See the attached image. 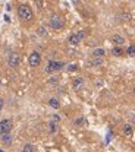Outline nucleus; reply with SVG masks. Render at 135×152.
I'll use <instances>...</instances> for the list:
<instances>
[{"instance_id": "obj_4", "label": "nucleus", "mask_w": 135, "mask_h": 152, "mask_svg": "<svg viewBox=\"0 0 135 152\" xmlns=\"http://www.w3.org/2000/svg\"><path fill=\"white\" fill-rule=\"evenodd\" d=\"M85 37H87V31H85V29H79L78 32H75V34H72V35L69 37V44L77 45V44H79Z\"/></svg>"}, {"instance_id": "obj_26", "label": "nucleus", "mask_w": 135, "mask_h": 152, "mask_svg": "<svg viewBox=\"0 0 135 152\" xmlns=\"http://www.w3.org/2000/svg\"><path fill=\"white\" fill-rule=\"evenodd\" d=\"M0 85H1V80H0Z\"/></svg>"}, {"instance_id": "obj_3", "label": "nucleus", "mask_w": 135, "mask_h": 152, "mask_svg": "<svg viewBox=\"0 0 135 152\" xmlns=\"http://www.w3.org/2000/svg\"><path fill=\"white\" fill-rule=\"evenodd\" d=\"M65 67V63L60 62V60H50L45 66L44 72L45 73H54V72H59Z\"/></svg>"}, {"instance_id": "obj_23", "label": "nucleus", "mask_w": 135, "mask_h": 152, "mask_svg": "<svg viewBox=\"0 0 135 152\" xmlns=\"http://www.w3.org/2000/svg\"><path fill=\"white\" fill-rule=\"evenodd\" d=\"M1 108H3V100L0 98V110H1Z\"/></svg>"}, {"instance_id": "obj_22", "label": "nucleus", "mask_w": 135, "mask_h": 152, "mask_svg": "<svg viewBox=\"0 0 135 152\" xmlns=\"http://www.w3.org/2000/svg\"><path fill=\"white\" fill-rule=\"evenodd\" d=\"M38 35H41V37H45V35H47L44 28H38Z\"/></svg>"}, {"instance_id": "obj_7", "label": "nucleus", "mask_w": 135, "mask_h": 152, "mask_svg": "<svg viewBox=\"0 0 135 152\" xmlns=\"http://www.w3.org/2000/svg\"><path fill=\"white\" fill-rule=\"evenodd\" d=\"M12 130V120L10 118H4L0 121V135L9 133Z\"/></svg>"}, {"instance_id": "obj_25", "label": "nucleus", "mask_w": 135, "mask_h": 152, "mask_svg": "<svg viewBox=\"0 0 135 152\" xmlns=\"http://www.w3.org/2000/svg\"><path fill=\"white\" fill-rule=\"evenodd\" d=\"M134 95H135V86H134Z\"/></svg>"}, {"instance_id": "obj_16", "label": "nucleus", "mask_w": 135, "mask_h": 152, "mask_svg": "<svg viewBox=\"0 0 135 152\" xmlns=\"http://www.w3.org/2000/svg\"><path fill=\"white\" fill-rule=\"evenodd\" d=\"M21 152H35V146L31 145V143H27V145H24V148H22Z\"/></svg>"}, {"instance_id": "obj_1", "label": "nucleus", "mask_w": 135, "mask_h": 152, "mask_svg": "<svg viewBox=\"0 0 135 152\" xmlns=\"http://www.w3.org/2000/svg\"><path fill=\"white\" fill-rule=\"evenodd\" d=\"M18 16H19L21 21L30 22L34 18V12H32L31 6H28V4H19V7H18Z\"/></svg>"}, {"instance_id": "obj_9", "label": "nucleus", "mask_w": 135, "mask_h": 152, "mask_svg": "<svg viewBox=\"0 0 135 152\" xmlns=\"http://www.w3.org/2000/svg\"><path fill=\"white\" fill-rule=\"evenodd\" d=\"M72 86H74V89H81L82 86H84V79L82 77H75L74 79V82H72Z\"/></svg>"}, {"instance_id": "obj_13", "label": "nucleus", "mask_w": 135, "mask_h": 152, "mask_svg": "<svg viewBox=\"0 0 135 152\" xmlns=\"http://www.w3.org/2000/svg\"><path fill=\"white\" fill-rule=\"evenodd\" d=\"M119 19L123 21V22H129V21L132 19V15H131L129 12H122V13L119 15Z\"/></svg>"}, {"instance_id": "obj_17", "label": "nucleus", "mask_w": 135, "mask_h": 152, "mask_svg": "<svg viewBox=\"0 0 135 152\" xmlns=\"http://www.w3.org/2000/svg\"><path fill=\"white\" fill-rule=\"evenodd\" d=\"M125 53H126L129 57H134L135 56V44H131V45L126 48V51H125Z\"/></svg>"}, {"instance_id": "obj_11", "label": "nucleus", "mask_w": 135, "mask_h": 152, "mask_svg": "<svg viewBox=\"0 0 135 152\" xmlns=\"http://www.w3.org/2000/svg\"><path fill=\"white\" fill-rule=\"evenodd\" d=\"M56 124H57V123L53 121V120L47 123V129H48V133H50V135H54V133L57 132V126H56Z\"/></svg>"}, {"instance_id": "obj_14", "label": "nucleus", "mask_w": 135, "mask_h": 152, "mask_svg": "<svg viewBox=\"0 0 135 152\" xmlns=\"http://www.w3.org/2000/svg\"><path fill=\"white\" fill-rule=\"evenodd\" d=\"M48 105H50L51 108H56V110H57V108L60 107V103H59L57 98H50V100H48Z\"/></svg>"}, {"instance_id": "obj_12", "label": "nucleus", "mask_w": 135, "mask_h": 152, "mask_svg": "<svg viewBox=\"0 0 135 152\" xmlns=\"http://www.w3.org/2000/svg\"><path fill=\"white\" fill-rule=\"evenodd\" d=\"M104 56H106L104 48H94L92 50V57H104Z\"/></svg>"}, {"instance_id": "obj_5", "label": "nucleus", "mask_w": 135, "mask_h": 152, "mask_svg": "<svg viewBox=\"0 0 135 152\" xmlns=\"http://www.w3.org/2000/svg\"><path fill=\"white\" fill-rule=\"evenodd\" d=\"M28 65L31 67H38L41 65V54L38 51H32L30 56H28Z\"/></svg>"}, {"instance_id": "obj_15", "label": "nucleus", "mask_w": 135, "mask_h": 152, "mask_svg": "<svg viewBox=\"0 0 135 152\" xmlns=\"http://www.w3.org/2000/svg\"><path fill=\"white\" fill-rule=\"evenodd\" d=\"M90 65L91 66H101L103 65V57H92Z\"/></svg>"}, {"instance_id": "obj_18", "label": "nucleus", "mask_w": 135, "mask_h": 152, "mask_svg": "<svg viewBox=\"0 0 135 152\" xmlns=\"http://www.w3.org/2000/svg\"><path fill=\"white\" fill-rule=\"evenodd\" d=\"M123 135H126V136H131V135H132V127H131V124H125V126H123Z\"/></svg>"}, {"instance_id": "obj_2", "label": "nucleus", "mask_w": 135, "mask_h": 152, "mask_svg": "<svg viewBox=\"0 0 135 152\" xmlns=\"http://www.w3.org/2000/svg\"><path fill=\"white\" fill-rule=\"evenodd\" d=\"M48 25H50L51 29L60 31V29H63V27H65V21H63V18L59 16V15H51V16H50V21H48Z\"/></svg>"}, {"instance_id": "obj_21", "label": "nucleus", "mask_w": 135, "mask_h": 152, "mask_svg": "<svg viewBox=\"0 0 135 152\" xmlns=\"http://www.w3.org/2000/svg\"><path fill=\"white\" fill-rule=\"evenodd\" d=\"M75 70H78V66H77V65H69V66H68V72H75Z\"/></svg>"}, {"instance_id": "obj_10", "label": "nucleus", "mask_w": 135, "mask_h": 152, "mask_svg": "<svg viewBox=\"0 0 135 152\" xmlns=\"http://www.w3.org/2000/svg\"><path fill=\"white\" fill-rule=\"evenodd\" d=\"M123 53H125V51H123L122 45H115V47L112 48V54H113L115 57H121Z\"/></svg>"}, {"instance_id": "obj_6", "label": "nucleus", "mask_w": 135, "mask_h": 152, "mask_svg": "<svg viewBox=\"0 0 135 152\" xmlns=\"http://www.w3.org/2000/svg\"><path fill=\"white\" fill-rule=\"evenodd\" d=\"M7 65H9V67L16 69L21 65V56L18 53H10L9 57H7Z\"/></svg>"}, {"instance_id": "obj_19", "label": "nucleus", "mask_w": 135, "mask_h": 152, "mask_svg": "<svg viewBox=\"0 0 135 152\" xmlns=\"http://www.w3.org/2000/svg\"><path fill=\"white\" fill-rule=\"evenodd\" d=\"M74 123H75L77 126H84V124L87 123V118H85V117H78Z\"/></svg>"}, {"instance_id": "obj_20", "label": "nucleus", "mask_w": 135, "mask_h": 152, "mask_svg": "<svg viewBox=\"0 0 135 152\" xmlns=\"http://www.w3.org/2000/svg\"><path fill=\"white\" fill-rule=\"evenodd\" d=\"M10 141H12L10 135H9V133H4V135H3V142H4V143H10Z\"/></svg>"}, {"instance_id": "obj_24", "label": "nucleus", "mask_w": 135, "mask_h": 152, "mask_svg": "<svg viewBox=\"0 0 135 152\" xmlns=\"http://www.w3.org/2000/svg\"><path fill=\"white\" fill-rule=\"evenodd\" d=\"M0 152H6V151H3V149H0Z\"/></svg>"}, {"instance_id": "obj_8", "label": "nucleus", "mask_w": 135, "mask_h": 152, "mask_svg": "<svg viewBox=\"0 0 135 152\" xmlns=\"http://www.w3.org/2000/svg\"><path fill=\"white\" fill-rule=\"evenodd\" d=\"M112 42H113L115 45H123L125 38L122 37V35H119V34H115V35L112 37Z\"/></svg>"}]
</instances>
